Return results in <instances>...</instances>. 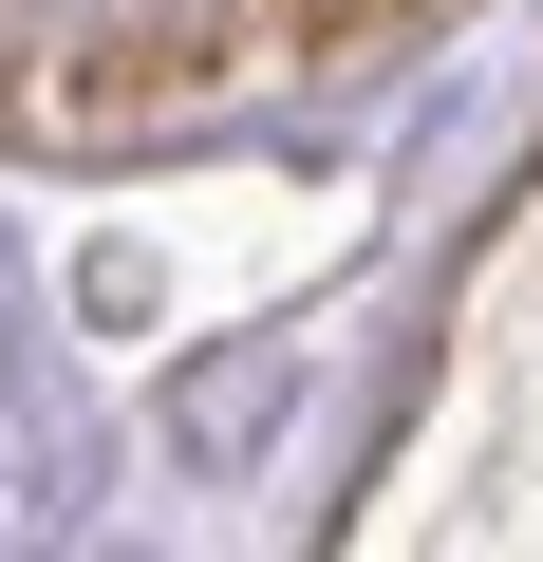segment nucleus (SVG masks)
Listing matches in <instances>:
<instances>
[{
    "mask_svg": "<svg viewBox=\"0 0 543 562\" xmlns=\"http://www.w3.org/2000/svg\"><path fill=\"white\" fill-rule=\"evenodd\" d=\"M262 413H282V375H262V357H225V375H188V450H244Z\"/></svg>",
    "mask_w": 543,
    "mask_h": 562,
    "instance_id": "obj_1",
    "label": "nucleus"
}]
</instances>
